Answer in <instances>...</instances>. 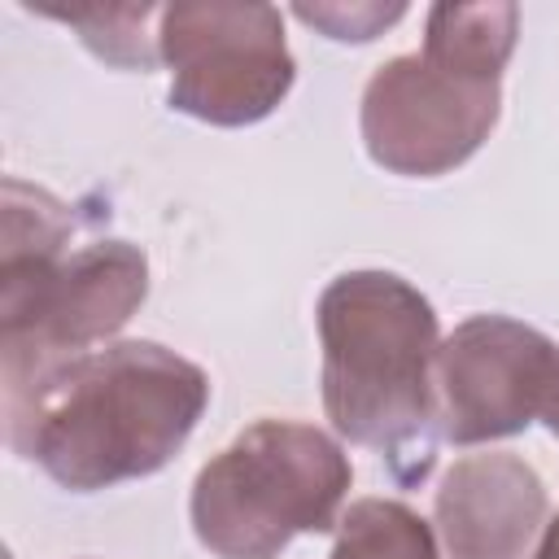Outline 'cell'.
<instances>
[{
	"instance_id": "cell-14",
	"label": "cell",
	"mask_w": 559,
	"mask_h": 559,
	"mask_svg": "<svg viewBox=\"0 0 559 559\" xmlns=\"http://www.w3.org/2000/svg\"><path fill=\"white\" fill-rule=\"evenodd\" d=\"M533 559H559V511L546 520V528H542V542H537Z\"/></svg>"
},
{
	"instance_id": "cell-7",
	"label": "cell",
	"mask_w": 559,
	"mask_h": 559,
	"mask_svg": "<svg viewBox=\"0 0 559 559\" xmlns=\"http://www.w3.org/2000/svg\"><path fill=\"white\" fill-rule=\"evenodd\" d=\"M559 345L507 314L463 319L437 349L441 437L485 445L524 432L542 419Z\"/></svg>"
},
{
	"instance_id": "cell-9",
	"label": "cell",
	"mask_w": 559,
	"mask_h": 559,
	"mask_svg": "<svg viewBox=\"0 0 559 559\" xmlns=\"http://www.w3.org/2000/svg\"><path fill=\"white\" fill-rule=\"evenodd\" d=\"M520 35V9L515 4H432L424 17V57L502 79Z\"/></svg>"
},
{
	"instance_id": "cell-8",
	"label": "cell",
	"mask_w": 559,
	"mask_h": 559,
	"mask_svg": "<svg viewBox=\"0 0 559 559\" xmlns=\"http://www.w3.org/2000/svg\"><path fill=\"white\" fill-rule=\"evenodd\" d=\"M546 515L550 498L537 467L511 450L454 459L432 498L437 537L450 559H524Z\"/></svg>"
},
{
	"instance_id": "cell-10",
	"label": "cell",
	"mask_w": 559,
	"mask_h": 559,
	"mask_svg": "<svg viewBox=\"0 0 559 559\" xmlns=\"http://www.w3.org/2000/svg\"><path fill=\"white\" fill-rule=\"evenodd\" d=\"M328 559H441L432 524L397 498H358L341 511Z\"/></svg>"
},
{
	"instance_id": "cell-12",
	"label": "cell",
	"mask_w": 559,
	"mask_h": 559,
	"mask_svg": "<svg viewBox=\"0 0 559 559\" xmlns=\"http://www.w3.org/2000/svg\"><path fill=\"white\" fill-rule=\"evenodd\" d=\"M293 17H301L306 26L323 31L328 39L336 44H367L376 39L380 31H389L393 22L406 17V4L393 0V4H297Z\"/></svg>"
},
{
	"instance_id": "cell-4",
	"label": "cell",
	"mask_w": 559,
	"mask_h": 559,
	"mask_svg": "<svg viewBox=\"0 0 559 559\" xmlns=\"http://www.w3.org/2000/svg\"><path fill=\"white\" fill-rule=\"evenodd\" d=\"M354 485L336 437L301 419H253L192 480L188 520L214 559H280L297 533H332Z\"/></svg>"
},
{
	"instance_id": "cell-1",
	"label": "cell",
	"mask_w": 559,
	"mask_h": 559,
	"mask_svg": "<svg viewBox=\"0 0 559 559\" xmlns=\"http://www.w3.org/2000/svg\"><path fill=\"white\" fill-rule=\"evenodd\" d=\"M4 441L70 493L162 472L210 406V376L157 345L109 341L0 384Z\"/></svg>"
},
{
	"instance_id": "cell-6",
	"label": "cell",
	"mask_w": 559,
	"mask_h": 559,
	"mask_svg": "<svg viewBox=\"0 0 559 559\" xmlns=\"http://www.w3.org/2000/svg\"><path fill=\"white\" fill-rule=\"evenodd\" d=\"M502 79L472 74L424 52L376 66L362 87L358 131L367 157L406 179H437L463 166L498 127Z\"/></svg>"
},
{
	"instance_id": "cell-11",
	"label": "cell",
	"mask_w": 559,
	"mask_h": 559,
	"mask_svg": "<svg viewBox=\"0 0 559 559\" xmlns=\"http://www.w3.org/2000/svg\"><path fill=\"white\" fill-rule=\"evenodd\" d=\"M26 9L79 31L87 52H96L105 66L144 74L162 61L157 31H148V22L162 17L157 4H26Z\"/></svg>"
},
{
	"instance_id": "cell-5",
	"label": "cell",
	"mask_w": 559,
	"mask_h": 559,
	"mask_svg": "<svg viewBox=\"0 0 559 559\" xmlns=\"http://www.w3.org/2000/svg\"><path fill=\"white\" fill-rule=\"evenodd\" d=\"M170 109L210 127H253L293 92L284 13L253 0H175L157 17Z\"/></svg>"
},
{
	"instance_id": "cell-13",
	"label": "cell",
	"mask_w": 559,
	"mask_h": 559,
	"mask_svg": "<svg viewBox=\"0 0 559 559\" xmlns=\"http://www.w3.org/2000/svg\"><path fill=\"white\" fill-rule=\"evenodd\" d=\"M542 424L559 437V358H555V376H550V389H546V402H542Z\"/></svg>"
},
{
	"instance_id": "cell-3",
	"label": "cell",
	"mask_w": 559,
	"mask_h": 559,
	"mask_svg": "<svg viewBox=\"0 0 559 559\" xmlns=\"http://www.w3.org/2000/svg\"><path fill=\"white\" fill-rule=\"evenodd\" d=\"M79 223L48 188L4 179L0 384L109 345L148 297V258L131 240L70 249Z\"/></svg>"
},
{
	"instance_id": "cell-2",
	"label": "cell",
	"mask_w": 559,
	"mask_h": 559,
	"mask_svg": "<svg viewBox=\"0 0 559 559\" xmlns=\"http://www.w3.org/2000/svg\"><path fill=\"white\" fill-rule=\"evenodd\" d=\"M323 345V411L332 428L389 463L411 489L437 463L441 402L432 301L393 271H345L314 306Z\"/></svg>"
}]
</instances>
